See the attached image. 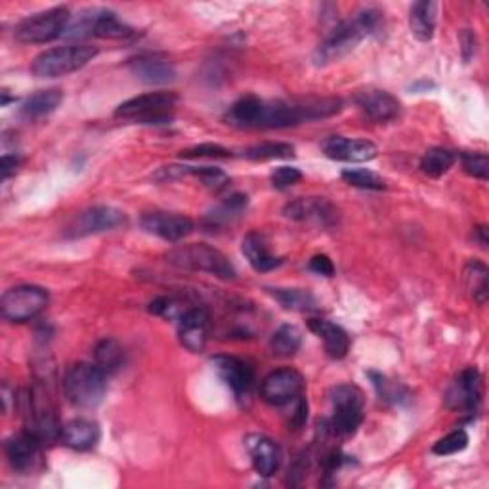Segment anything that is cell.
<instances>
[{
	"instance_id": "d6986e66",
	"label": "cell",
	"mask_w": 489,
	"mask_h": 489,
	"mask_svg": "<svg viewBox=\"0 0 489 489\" xmlns=\"http://www.w3.org/2000/svg\"><path fill=\"white\" fill-rule=\"evenodd\" d=\"M130 71L145 85H168L176 79V69L173 62L159 54H144L138 58L130 60Z\"/></svg>"
},
{
	"instance_id": "d590c367",
	"label": "cell",
	"mask_w": 489,
	"mask_h": 489,
	"mask_svg": "<svg viewBox=\"0 0 489 489\" xmlns=\"http://www.w3.org/2000/svg\"><path fill=\"white\" fill-rule=\"evenodd\" d=\"M468 445V434L464 430H454L449 432V434L442 440H438L434 444V447H432V451H434V455H440V457H445V455H455L459 454V451L466 449Z\"/></svg>"
},
{
	"instance_id": "d6a6232c",
	"label": "cell",
	"mask_w": 489,
	"mask_h": 489,
	"mask_svg": "<svg viewBox=\"0 0 489 489\" xmlns=\"http://www.w3.org/2000/svg\"><path fill=\"white\" fill-rule=\"evenodd\" d=\"M300 344H303V333H300L294 325H281L270 341L272 352L279 357H291L298 352Z\"/></svg>"
},
{
	"instance_id": "60d3db41",
	"label": "cell",
	"mask_w": 489,
	"mask_h": 489,
	"mask_svg": "<svg viewBox=\"0 0 489 489\" xmlns=\"http://www.w3.org/2000/svg\"><path fill=\"white\" fill-rule=\"evenodd\" d=\"M310 270L315 272L317 275H325V277L334 275V264H333V260L327 254H315L310 260Z\"/></svg>"
},
{
	"instance_id": "7a4b0ae2",
	"label": "cell",
	"mask_w": 489,
	"mask_h": 489,
	"mask_svg": "<svg viewBox=\"0 0 489 489\" xmlns=\"http://www.w3.org/2000/svg\"><path fill=\"white\" fill-rule=\"evenodd\" d=\"M168 264H173L182 270H192V272H205L216 275L220 279H234L235 277V268L230 262V258L218 249L211 247V244L205 243H190V244H180V247L173 249L171 253H166Z\"/></svg>"
},
{
	"instance_id": "ab89813d",
	"label": "cell",
	"mask_w": 489,
	"mask_h": 489,
	"mask_svg": "<svg viewBox=\"0 0 489 489\" xmlns=\"http://www.w3.org/2000/svg\"><path fill=\"white\" fill-rule=\"evenodd\" d=\"M303 180V173L294 166H279L272 173V184L275 190H287V187Z\"/></svg>"
},
{
	"instance_id": "f6af8a7d",
	"label": "cell",
	"mask_w": 489,
	"mask_h": 489,
	"mask_svg": "<svg viewBox=\"0 0 489 489\" xmlns=\"http://www.w3.org/2000/svg\"><path fill=\"white\" fill-rule=\"evenodd\" d=\"M474 234H476V239L480 243V247L482 249H487V228H485V225H480V228L474 230Z\"/></svg>"
},
{
	"instance_id": "f1b7e54d",
	"label": "cell",
	"mask_w": 489,
	"mask_h": 489,
	"mask_svg": "<svg viewBox=\"0 0 489 489\" xmlns=\"http://www.w3.org/2000/svg\"><path fill=\"white\" fill-rule=\"evenodd\" d=\"M125 348L115 341V338H104L94 348V362L105 373L113 374L125 365Z\"/></svg>"
},
{
	"instance_id": "5b68a950",
	"label": "cell",
	"mask_w": 489,
	"mask_h": 489,
	"mask_svg": "<svg viewBox=\"0 0 489 489\" xmlns=\"http://www.w3.org/2000/svg\"><path fill=\"white\" fill-rule=\"evenodd\" d=\"M176 104L178 96L173 92H149L123 102L115 109V117L142 125H165L173 119Z\"/></svg>"
},
{
	"instance_id": "8d00e7d4",
	"label": "cell",
	"mask_w": 489,
	"mask_h": 489,
	"mask_svg": "<svg viewBox=\"0 0 489 489\" xmlns=\"http://www.w3.org/2000/svg\"><path fill=\"white\" fill-rule=\"evenodd\" d=\"M234 154L228 147L218 144H201L190 149H184L180 157L184 159H230Z\"/></svg>"
},
{
	"instance_id": "277c9868",
	"label": "cell",
	"mask_w": 489,
	"mask_h": 489,
	"mask_svg": "<svg viewBox=\"0 0 489 489\" xmlns=\"http://www.w3.org/2000/svg\"><path fill=\"white\" fill-rule=\"evenodd\" d=\"M98 55V48L90 45H69L50 48L36 55L31 64L33 75L41 79H55L88 65Z\"/></svg>"
},
{
	"instance_id": "9c48e42d",
	"label": "cell",
	"mask_w": 489,
	"mask_h": 489,
	"mask_svg": "<svg viewBox=\"0 0 489 489\" xmlns=\"http://www.w3.org/2000/svg\"><path fill=\"white\" fill-rule=\"evenodd\" d=\"M365 31L362 29L360 22L348 20L336 24V27L325 36V41L317 46L314 54V62L317 65H327L333 62L343 60L357 45L365 39Z\"/></svg>"
},
{
	"instance_id": "f35d334b",
	"label": "cell",
	"mask_w": 489,
	"mask_h": 489,
	"mask_svg": "<svg viewBox=\"0 0 489 489\" xmlns=\"http://www.w3.org/2000/svg\"><path fill=\"white\" fill-rule=\"evenodd\" d=\"M185 310L187 308H184L182 303H178V300L171 296H159L152 304H149V312L165 319H180Z\"/></svg>"
},
{
	"instance_id": "74e56055",
	"label": "cell",
	"mask_w": 489,
	"mask_h": 489,
	"mask_svg": "<svg viewBox=\"0 0 489 489\" xmlns=\"http://www.w3.org/2000/svg\"><path fill=\"white\" fill-rule=\"evenodd\" d=\"M461 163H463V168H464L466 175L474 176L478 180H484V182L489 178V161H487L485 154L464 152L461 155Z\"/></svg>"
},
{
	"instance_id": "8992f818",
	"label": "cell",
	"mask_w": 489,
	"mask_h": 489,
	"mask_svg": "<svg viewBox=\"0 0 489 489\" xmlns=\"http://www.w3.org/2000/svg\"><path fill=\"white\" fill-rule=\"evenodd\" d=\"M333 417L329 428L333 434L350 438L364 423V392L354 384H341L331 390Z\"/></svg>"
},
{
	"instance_id": "e0dca14e",
	"label": "cell",
	"mask_w": 489,
	"mask_h": 489,
	"mask_svg": "<svg viewBox=\"0 0 489 489\" xmlns=\"http://www.w3.org/2000/svg\"><path fill=\"white\" fill-rule=\"evenodd\" d=\"M355 105L374 123H388L400 115V102L381 88H364L355 94Z\"/></svg>"
},
{
	"instance_id": "44dd1931",
	"label": "cell",
	"mask_w": 489,
	"mask_h": 489,
	"mask_svg": "<svg viewBox=\"0 0 489 489\" xmlns=\"http://www.w3.org/2000/svg\"><path fill=\"white\" fill-rule=\"evenodd\" d=\"M244 445H247L256 474L262 478H270L277 473L284 455H281V449L274 440L262 434H251L244 440Z\"/></svg>"
},
{
	"instance_id": "4316f807",
	"label": "cell",
	"mask_w": 489,
	"mask_h": 489,
	"mask_svg": "<svg viewBox=\"0 0 489 489\" xmlns=\"http://www.w3.org/2000/svg\"><path fill=\"white\" fill-rule=\"evenodd\" d=\"M62 102H64V92L60 88L39 90L25 100V104L22 105V115L29 121L43 119L58 109Z\"/></svg>"
},
{
	"instance_id": "30bf717a",
	"label": "cell",
	"mask_w": 489,
	"mask_h": 489,
	"mask_svg": "<svg viewBox=\"0 0 489 489\" xmlns=\"http://www.w3.org/2000/svg\"><path fill=\"white\" fill-rule=\"evenodd\" d=\"M126 224V215L115 206H92L75 216V220L67 225L65 235L71 239H81L88 235H96L104 232H113Z\"/></svg>"
},
{
	"instance_id": "7bdbcfd3",
	"label": "cell",
	"mask_w": 489,
	"mask_h": 489,
	"mask_svg": "<svg viewBox=\"0 0 489 489\" xmlns=\"http://www.w3.org/2000/svg\"><path fill=\"white\" fill-rule=\"evenodd\" d=\"M461 45H463V55H464V60L468 62V60L474 55V52H476V36L466 29V31L463 33V36H461Z\"/></svg>"
},
{
	"instance_id": "7402d4cb",
	"label": "cell",
	"mask_w": 489,
	"mask_h": 489,
	"mask_svg": "<svg viewBox=\"0 0 489 489\" xmlns=\"http://www.w3.org/2000/svg\"><path fill=\"white\" fill-rule=\"evenodd\" d=\"M247 206H249L247 195L234 194L220 201L213 211H209V215L203 220V225L209 232H220L224 228H228V225L235 224L244 215V211H247Z\"/></svg>"
},
{
	"instance_id": "d4e9b609",
	"label": "cell",
	"mask_w": 489,
	"mask_h": 489,
	"mask_svg": "<svg viewBox=\"0 0 489 489\" xmlns=\"http://www.w3.org/2000/svg\"><path fill=\"white\" fill-rule=\"evenodd\" d=\"M436 20H438L436 3H432V0H421V3H415L409 10L411 35L421 43L432 41V36H434L436 31Z\"/></svg>"
},
{
	"instance_id": "1f68e13d",
	"label": "cell",
	"mask_w": 489,
	"mask_h": 489,
	"mask_svg": "<svg viewBox=\"0 0 489 489\" xmlns=\"http://www.w3.org/2000/svg\"><path fill=\"white\" fill-rule=\"evenodd\" d=\"M285 310L310 312L315 310V298L303 289H266Z\"/></svg>"
},
{
	"instance_id": "4fadbf2b",
	"label": "cell",
	"mask_w": 489,
	"mask_h": 489,
	"mask_svg": "<svg viewBox=\"0 0 489 489\" xmlns=\"http://www.w3.org/2000/svg\"><path fill=\"white\" fill-rule=\"evenodd\" d=\"M218 377L228 386L234 396L243 402L251 396L254 386V371L253 367L235 355H215L211 360Z\"/></svg>"
},
{
	"instance_id": "ffe728a7",
	"label": "cell",
	"mask_w": 489,
	"mask_h": 489,
	"mask_svg": "<svg viewBox=\"0 0 489 489\" xmlns=\"http://www.w3.org/2000/svg\"><path fill=\"white\" fill-rule=\"evenodd\" d=\"M209 314L205 308H187L178 319V336L184 348L190 352H201L209 336Z\"/></svg>"
},
{
	"instance_id": "836d02e7",
	"label": "cell",
	"mask_w": 489,
	"mask_h": 489,
	"mask_svg": "<svg viewBox=\"0 0 489 489\" xmlns=\"http://www.w3.org/2000/svg\"><path fill=\"white\" fill-rule=\"evenodd\" d=\"M243 157L249 161H274V159H289L294 157V147L284 142H266L251 145L243 152Z\"/></svg>"
},
{
	"instance_id": "cb8c5ba5",
	"label": "cell",
	"mask_w": 489,
	"mask_h": 489,
	"mask_svg": "<svg viewBox=\"0 0 489 489\" xmlns=\"http://www.w3.org/2000/svg\"><path fill=\"white\" fill-rule=\"evenodd\" d=\"M100 436L102 432L98 423L88 419H73L67 424H64L60 440L75 451H88L98 445Z\"/></svg>"
},
{
	"instance_id": "f546056e",
	"label": "cell",
	"mask_w": 489,
	"mask_h": 489,
	"mask_svg": "<svg viewBox=\"0 0 489 489\" xmlns=\"http://www.w3.org/2000/svg\"><path fill=\"white\" fill-rule=\"evenodd\" d=\"M487 266L484 262L470 260L464 268V285L470 296L474 298V303L484 306L489 296V284H487Z\"/></svg>"
},
{
	"instance_id": "9a60e30c",
	"label": "cell",
	"mask_w": 489,
	"mask_h": 489,
	"mask_svg": "<svg viewBox=\"0 0 489 489\" xmlns=\"http://www.w3.org/2000/svg\"><path fill=\"white\" fill-rule=\"evenodd\" d=\"M140 224L147 234L157 235L171 243H176L194 232L192 218H187L178 213L149 211V213H144V216L140 218Z\"/></svg>"
},
{
	"instance_id": "e575fe53",
	"label": "cell",
	"mask_w": 489,
	"mask_h": 489,
	"mask_svg": "<svg viewBox=\"0 0 489 489\" xmlns=\"http://www.w3.org/2000/svg\"><path fill=\"white\" fill-rule=\"evenodd\" d=\"M343 180L348 185L360 187V190L381 192L386 187V182L377 173L367 171V168H348V171L343 173Z\"/></svg>"
},
{
	"instance_id": "52a82bcc",
	"label": "cell",
	"mask_w": 489,
	"mask_h": 489,
	"mask_svg": "<svg viewBox=\"0 0 489 489\" xmlns=\"http://www.w3.org/2000/svg\"><path fill=\"white\" fill-rule=\"evenodd\" d=\"M71 24L67 6H55L46 12L35 14L15 27V39L25 45H46L65 35Z\"/></svg>"
},
{
	"instance_id": "4dcf8cb0",
	"label": "cell",
	"mask_w": 489,
	"mask_h": 489,
	"mask_svg": "<svg viewBox=\"0 0 489 489\" xmlns=\"http://www.w3.org/2000/svg\"><path fill=\"white\" fill-rule=\"evenodd\" d=\"M455 165V155L444 147H432L421 159V171L430 178L444 176Z\"/></svg>"
},
{
	"instance_id": "7c38bea8",
	"label": "cell",
	"mask_w": 489,
	"mask_h": 489,
	"mask_svg": "<svg viewBox=\"0 0 489 489\" xmlns=\"http://www.w3.org/2000/svg\"><path fill=\"white\" fill-rule=\"evenodd\" d=\"M482 396H484L482 374L476 367H468L447 388L445 404L451 411L474 413L482 402Z\"/></svg>"
},
{
	"instance_id": "5bb4252c",
	"label": "cell",
	"mask_w": 489,
	"mask_h": 489,
	"mask_svg": "<svg viewBox=\"0 0 489 489\" xmlns=\"http://www.w3.org/2000/svg\"><path fill=\"white\" fill-rule=\"evenodd\" d=\"M5 451L10 466L15 473L29 474L43 464V444L25 430L24 434H15L6 440Z\"/></svg>"
},
{
	"instance_id": "484cf974",
	"label": "cell",
	"mask_w": 489,
	"mask_h": 489,
	"mask_svg": "<svg viewBox=\"0 0 489 489\" xmlns=\"http://www.w3.org/2000/svg\"><path fill=\"white\" fill-rule=\"evenodd\" d=\"M310 329L322 338L325 352L333 360H343L350 350V336L348 333L327 319H310Z\"/></svg>"
},
{
	"instance_id": "603a6c76",
	"label": "cell",
	"mask_w": 489,
	"mask_h": 489,
	"mask_svg": "<svg viewBox=\"0 0 489 489\" xmlns=\"http://www.w3.org/2000/svg\"><path fill=\"white\" fill-rule=\"evenodd\" d=\"M241 251H243L244 258L249 260V264L260 274L272 272V270H275V268H279L281 264H284V260H281L275 254H272L266 237L256 234V232L247 234L243 237Z\"/></svg>"
},
{
	"instance_id": "3957f363",
	"label": "cell",
	"mask_w": 489,
	"mask_h": 489,
	"mask_svg": "<svg viewBox=\"0 0 489 489\" xmlns=\"http://www.w3.org/2000/svg\"><path fill=\"white\" fill-rule=\"evenodd\" d=\"M107 374L96 364H75L65 371L64 390L73 405L92 409L102 404L107 383Z\"/></svg>"
},
{
	"instance_id": "ba28073f",
	"label": "cell",
	"mask_w": 489,
	"mask_h": 489,
	"mask_svg": "<svg viewBox=\"0 0 489 489\" xmlns=\"http://www.w3.org/2000/svg\"><path fill=\"white\" fill-rule=\"evenodd\" d=\"M48 304V291L39 285H20L5 293L0 312L10 324H25L39 315Z\"/></svg>"
},
{
	"instance_id": "ee69618b",
	"label": "cell",
	"mask_w": 489,
	"mask_h": 489,
	"mask_svg": "<svg viewBox=\"0 0 489 489\" xmlns=\"http://www.w3.org/2000/svg\"><path fill=\"white\" fill-rule=\"evenodd\" d=\"M20 163L22 161H20V157H17V155L5 154V157H3V180H8L12 175H15Z\"/></svg>"
},
{
	"instance_id": "b9f144b4",
	"label": "cell",
	"mask_w": 489,
	"mask_h": 489,
	"mask_svg": "<svg viewBox=\"0 0 489 489\" xmlns=\"http://www.w3.org/2000/svg\"><path fill=\"white\" fill-rule=\"evenodd\" d=\"M293 405H294V409H293L289 426H293L294 430H298L300 426H303L306 423V419H308V402H306L304 396H300Z\"/></svg>"
},
{
	"instance_id": "ac0fdd59",
	"label": "cell",
	"mask_w": 489,
	"mask_h": 489,
	"mask_svg": "<svg viewBox=\"0 0 489 489\" xmlns=\"http://www.w3.org/2000/svg\"><path fill=\"white\" fill-rule=\"evenodd\" d=\"M324 154L333 161L367 163L377 157L379 149L369 140H352L344 136H331L324 142Z\"/></svg>"
},
{
	"instance_id": "83f0119b",
	"label": "cell",
	"mask_w": 489,
	"mask_h": 489,
	"mask_svg": "<svg viewBox=\"0 0 489 489\" xmlns=\"http://www.w3.org/2000/svg\"><path fill=\"white\" fill-rule=\"evenodd\" d=\"M136 31L121 22L115 12H98L96 22H94V36H100V39L107 41H126L133 39Z\"/></svg>"
},
{
	"instance_id": "8fae6325",
	"label": "cell",
	"mask_w": 489,
	"mask_h": 489,
	"mask_svg": "<svg viewBox=\"0 0 489 489\" xmlns=\"http://www.w3.org/2000/svg\"><path fill=\"white\" fill-rule=\"evenodd\" d=\"M304 392V377L298 371L287 367L270 373L260 384V396L274 407L293 405Z\"/></svg>"
},
{
	"instance_id": "6da1fadb",
	"label": "cell",
	"mask_w": 489,
	"mask_h": 489,
	"mask_svg": "<svg viewBox=\"0 0 489 489\" xmlns=\"http://www.w3.org/2000/svg\"><path fill=\"white\" fill-rule=\"evenodd\" d=\"M22 411L25 419V430L43 445L62 438V424L55 415V409L43 386L35 384L22 398Z\"/></svg>"
},
{
	"instance_id": "2e32d148",
	"label": "cell",
	"mask_w": 489,
	"mask_h": 489,
	"mask_svg": "<svg viewBox=\"0 0 489 489\" xmlns=\"http://www.w3.org/2000/svg\"><path fill=\"white\" fill-rule=\"evenodd\" d=\"M285 216L298 222H314L322 228H333L338 222V211L324 197L294 199L285 206Z\"/></svg>"
}]
</instances>
